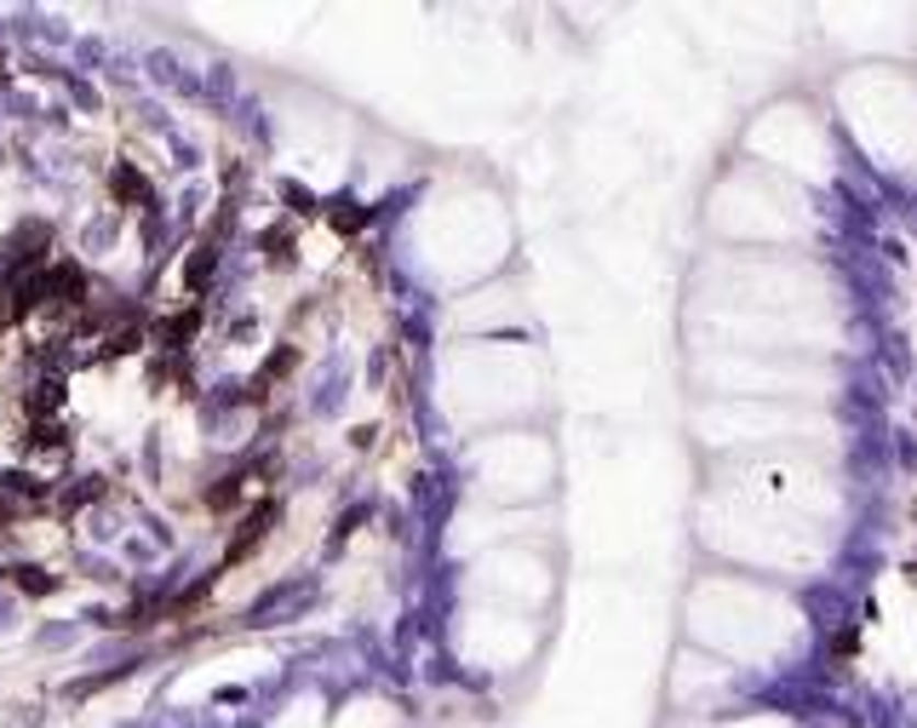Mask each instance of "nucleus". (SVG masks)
I'll return each mask as SVG.
<instances>
[{
  "mask_svg": "<svg viewBox=\"0 0 917 728\" xmlns=\"http://www.w3.org/2000/svg\"><path fill=\"white\" fill-rule=\"evenodd\" d=\"M275 522H282V499L275 493H264L259 505H247L241 511V522H236V534H229V550H224V568H241V562H252L264 550V539L275 534Z\"/></svg>",
  "mask_w": 917,
  "mask_h": 728,
  "instance_id": "obj_1",
  "label": "nucleus"
},
{
  "mask_svg": "<svg viewBox=\"0 0 917 728\" xmlns=\"http://www.w3.org/2000/svg\"><path fill=\"white\" fill-rule=\"evenodd\" d=\"M46 305H87V270L75 259H53V270H46Z\"/></svg>",
  "mask_w": 917,
  "mask_h": 728,
  "instance_id": "obj_2",
  "label": "nucleus"
},
{
  "mask_svg": "<svg viewBox=\"0 0 917 728\" xmlns=\"http://www.w3.org/2000/svg\"><path fill=\"white\" fill-rule=\"evenodd\" d=\"M252 476H259V470H229V476H218V482L207 488V511H218V516H224V511H241Z\"/></svg>",
  "mask_w": 917,
  "mask_h": 728,
  "instance_id": "obj_3",
  "label": "nucleus"
},
{
  "mask_svg": "<svg viewBox=\"0 0 917 728\" xmlns=\"http://www.w3.org/2000/svg\"><path fill=\"white\" fill-rule=\"evenodd\" d=\"M110 195L121 201V207H149V201H156V190H149V179L138 167H115L110 172Z\"/></svg>",
  "mask_w": 917,
  "mask_h": 728,
  "instance_id": "obj_4",
  "label": "nucleus"
},
{
  "mask_svg": "<svg viewBox=\"0 0 917 728\" xmlns=\"http://www.w3.org/2000/svg\"><path fill=\"white\" fill-rule=\"evenodd\" d=\"M293 367H298V350H293V344H282V350H270V362H264L259 373H252V385H247V396H252V401H259V396H264L270 385H282V379H287V373H293Z\"/></svg>",
  "mask_w": 917,
  "mask_h": 728,
  "instance_id": "obj_5",
  "label": "nucleus"
},
{
  "mask_svg": "<svg viewBox=\"0 0 917 728\" xmlns=\"http://www.w3.org/2000/svg\"><path fill=\"white\" fill-rule=\"evenodd\" d=\"M195 333H201V310H195V305H190V310H172V316L156 321V339H161L167 350H184Z\"/></svg>",
  "mask_w": 917,
  "mask_h": 728,
  "instance_id": "obj_6",
  "label": "nucleus"
},
{
  "mask_svg": "<svg viewBox=\"0 0 917 728\" xmlns=\"http://www.w3.org/2000/svg\"><path fill=\"white\" fill-rule=\"evenodd\" d=\"M7 580H12L23 596H53V591H58V573H53V568H35V562H7Z\"/></svg>",
  "mask_w": 917,
  "mask_h": 728,
  "instance_id": "obj_7",
  "label": "nucleus"
},
{
  "mask_svg": "<svg viewBox=\"0 0 917 728\" xmlns=\"http://www.w3.org/2000/svg\"><path fill=\"white\" fill-rule=\"evenodd\" d=\"M264 259H270V270H293L298 264V230H293V224L264 230Z\"/></svg>",
  "mask_w": 917,
  "mask_h": 728,
  "instance_id": "obj_8",
  "label": "nucleus"
},
{
  "mask_svg": "<svg viewBox=\"0 0 917 728\" xmlns=\"http://www.w3.org/2000/svg\"><path fill=\"white\" fill-rule=\"evenodd\" d=\"M58 401H64V385H58V379L35 385V390H30V419H35V424H46V419L58 413Z\"/></svg>",
  "mask_w": 917,
  "mask_h": 728,
  "instance_id": "obj_9",
  "label": "nucleus"
},
{
  "mask_svg": "<svg viewBox=\"0 0 917 728\" xmlns=\"http://www.w3.org/2000/svg\"><path fill=\"white\" fill-rule=\"evenodd\" d=\"M104 493H110V482H104V476H87V482H75V488H69L64 511H81V505H92V499H104Z\"/></svg>",
  "mask_w": 917,
  "mask_h": 728,
  "instance_id": "obj_10",
  "label": "nucleus"
},
{
  "mask_svg": "<svg viewBox=\"0 0 917 728\" xmlns=\"http://www.w3.org/2000/svg\"><path fill=\"white\" fill-rule=\"evenodd\" d=\"M30 447H35V454H64V431H58V424H35Z\"/></svg>",
  "mask_w": 917,
  "mask_h": 728,
  "instance_id": "obj_11",
  "label": "nucleus"
}]
</instances>
